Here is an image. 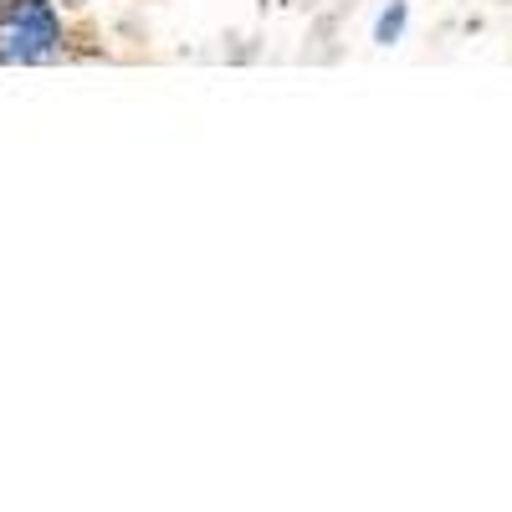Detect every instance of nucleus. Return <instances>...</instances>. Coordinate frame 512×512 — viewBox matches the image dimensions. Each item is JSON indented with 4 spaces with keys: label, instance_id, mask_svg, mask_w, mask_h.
Returning a JSON list of instances; mask_svg holds the SVG:
<instances>
[{
    "label": "nucleus",
    "instance_id": "nucleus-2",
    "mask_svg": "<svg viewBox=\"0 0 512 512\" xmlns=\"http://www.w3.org/2000/svg\"><path fill=\"white\" fill-rule=\"evenodd\" d=\"M400 26H405V0H395V6H390V11L379 16V31H374V36L384 41V47H390V41L400 36Z\"/></svg>",
    "mask_w": 512,
    "mask_h": 512
},
{
    "label": "nucleus",
    "instance_id": "nucleus-1",
    "mask_svg": "<svg viewBox=\"0 0 512 512\" xmlns=\"http://www.w3.org/2000/svg\"><path fill=\"white\" fill-rule=\"evenodd\" d=\"M62 47L52 0H6L0 6V62H47Z\"/></svg>",
    "mask_w": 512,
    "mask_h": 512
}]
</instances>
